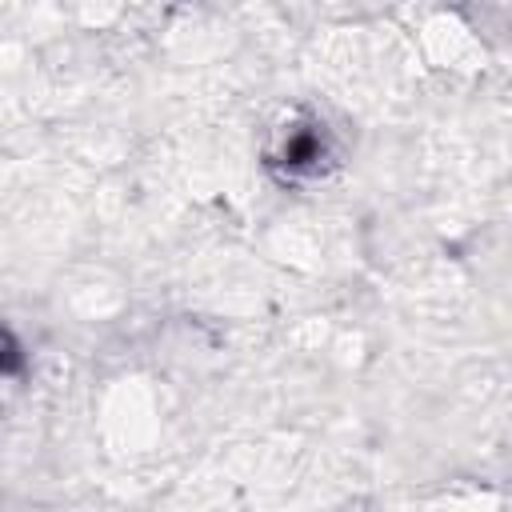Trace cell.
<instances>
[{"mask_svg": "<svg viewBox=\"0 0 512 512\" xmlns=\"http://www.w3.org/2000/svg\"><path fill=\"white\" fill-rule=\"evenodd\" d=\"M332 160V140L316 120H296L292 128L280 132V144L272 148V168H280L284 176H316L324 164Z\"/></svg>", "mask_w": 512, "mask_h": 512, "instance_id": "1", "label": "cell"}]
</instances>
